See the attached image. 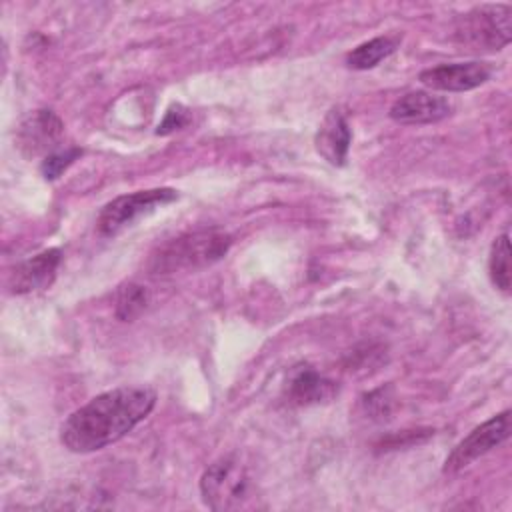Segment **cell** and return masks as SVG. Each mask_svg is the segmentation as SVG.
I'll list each match as a JSON object with an SVG mask.
<instances>
[{"label": "cell", "instance_id": "obj_2", "mask_svg": "<svg viewBox=\"0 0 512 512\" xmlns=\"http://www.w3.org/2000/svg\"><path fill=\"white\" fill-rule=\"evenodd\" d=\"M200 494L212 510H242L256 506L258 486L250 468L238 456H222L200 478Z\"/></svg>", "mask_w": 512, "mask_h": 512}, {"label": "cell", "instance_id": "obj_5", "mask_svg": "<svg viewBox=\"0 0 512 512\" xmlns=\"http://www.w3.org/2000/svg\"><path fill=\"white\" fill-rule=\"evenodd\" d=\"M178 198L176 190L172 188H152V190H138L132 194H124L108 202L100 216H98V232L102 236H114L138 218L174 202Z\"/></svg>", "mask_w": 512, "mask_h": 512}, {"label": "cell", "instance_id": "obj_7", "mask_svg": "<svg viewBox=\"0 0 512 512\" xmlns=\"http://www.w3.org/2000/svg\"><path fill=\"white\" fill-rule=\"evenodd\" d=\"M490 76L488 66L482 62H456L440 64L420 72V82L430 90L440 92H466L482 86Z\"/></svg>", "mask_w": 512, "mask_h": 512}, {"label": "cell", "instance_id": "obj_13", "mask_svg": "<svg viewBox=\"0 0 512 512\" xmlns=\"http://www.w3.org/2000/svg\"><path fill=\"white\" fill-rule=\"evenodd\" d=\"M398 46V38L390 36H378L372 38L360 46H356L352 52L346 56V64L354 70H368L380 64L384 58H388Z\"/></svg>", "mask_w": 512, "mask_h": 512}, {"label": "cell", "instance_id": "obj_6", "mask_svg": "<svg viewBox=\"0 0 512 512\" xmlns=\"http://www.w3.org/2000/svg\"><path fill=\"white\" fill-rule=\"evenodd\" d=\"M510 410H504L484 424L476 426L466 438H462L454 450L446 456L442 472L444 474H456L470 466L474 460L484 456L486 452L500 446L510 436Z\"/></svg>", "mask_w": 512, "mask_h": 512}, {"label": "cell", "instance_id": "obj_4", "mask_svg": "<svg viewBox=\"0 0 512 512\" xmlns=\"http://www.w3.org/2000/svg\"><path fill=\"white\" fill-rule=\"evenodd\" d=\"M456 42L472 50H502L512 40V8L508 4H482L456 20Z\"/></svg>", "mask_w": 512, "mask_h": 512}, {"label": "cell", "instance_id": "obj_11", "mask_svg": "<svg viewBox=\"0 0 512 512\" xmlns=\"http://www.w3.org/2000/svg\"><path fill=\"white\" fill-rule=\"evenodd\" d=\"M334 392V384L320 376L310 366H298L286 382V398L290 404L308 406L328 400Z\"/></svg>", "mask_w": 512, "mask_h": 512}, {"label": "cell", "instance_id": "obj_12", "mask_svg": "<svg viewBox=\"0 0 512 512\" xmlns=\"http://www.w3.org/2000/svg\"><path fill=\"white\" fill-rule=\"evenodd\" d=\"M62 128L64 126L54 112L36 110L20 126V132H18L20 146L30 154L46 150L58 140V136L62 134Z\"/></svg>", "mask_w": 512, "mask_h": 512}, {"label": "cell", "instance_id": "obj_9", "mask_svg": "<svg viewBox=\"0 0 512 512\" xmlns=\"http://www.w3.org/2000/svg\"><path fill=\"white\" fill-rule=\"evenodd\" d=\"M60 260H62L60 250L50 248V250H44V252L32 256L30 260L18 264L10 276L12 292L26 294V292L48 288L56 278Z\"/></svg>", "mask_w": 512, "mask_h": 512}, {"label": "cell", "instance_id": "obj_17", "mask_svg": "<svg viewBox=\"0 0 512 512\" xmlns=\"http://www.w3.org/2000/svg\"><path fill=\"white\" fill-rule=\"evenodd\" d=\"M186 122H188V114H186V110L182 108V106H172L168 112H166V116H164V120H162V124L158 126V134H170V132H174V130H178V128H182V126H186Z\"/></svg>", "mask_w": 512, "mask_h": 512}, {"label": "cell", "instance_id": "obj_1", "mask_svg": "<svg viewBox=\"0 0 512 512\" xmlns=\"http://www.w3.org/2000/svg\"><path fill=\"white\" fill-rule=\"evenodd\" d=\"M156 392L148 386H118L94 396L60 426V442L76 454L102 450L124 438L154 408Z\"/></svg>", "mask_w": 512, "mask_h": 512}, {"label": "cell", "instance_id": "obj_14", "mask_svg": "<svg viewBox=\"0 0 512 512\" xmlns=\"http://www.w3.org/2000/svg\"><path fill=\"white\" fill-rule=\"evenodd\" d=\"M488 270H490L492 284L502 292H510V234L508 232H502L500 236L494 238L490 248Z\"/></svg>", "mask_w": 512, "mask_h": 512}, {"label": "cell", "instance_id": "obj_16", "mask_svg": "<svg viewBox=\"0 0 512 512\" xmlns=\"http://www.w3.org/2000/svg\"><path fill=\"white\" fill-rule=\"evenodd\" d=\"M82 154V150L78 148H70V150H60V152H52L46 156V160L42 162V176L46 180H54L58 178L78 156Z\"/></svg>", "mask_w": 512, "mask_h": 512}, {"label": "cell", "instance_id": "obj_15", "mask_svg": "<svg viewBox=\"0 0 512 512\" xmlns=\"http://www.w3.org/2000/svg\"><path fill=\"white\" fill-rule=\"evenodd\" d=\"M148 304V292L140 284H124L116 294V316L124 322L134 320L144 312Z\"/></svg>", "mask_w": 512, "mask_h": 512}, {"label": "cell", "instance_id": "obj_8", "mask_svg": "<svg viewBox=\"0 0 512 512\" xmlns=\"http://www.w3.org/2000/svg\"><path fill=\"white\" fill-rule=\"evenodd\" d=\"M452 112V104L434 92L414 90L400 96L392 108L390 118L400 124H434Z\"/></svg>", "mask_w": 512, "mask_h": 512}, {"label": "cell", "instance_id": "obj_10", "mask_svg": "<svg viewBox=\"0 0 512 512\" xmlns=\"http://www.w3.org/2000/svg\"><path fill=\"white\" fill-rule=\"evenodd\" d=\"M350 142H352V130H350L344 110L332 108L324 116L318 132H316L318 154L324 160H328L332 166H342L348 158Z\"/></svg>", "mask_w": 512, "mask_h": 512}, {"label": "cell", "instance_id": "obj_3", "mask_svg": "<svg viewBox=\"0 0 512 512\" xmlns=\"http://www.w3.org/2000/svg\"><path fill=\"white\" fill-rule=\"evenodd\" d=\"M232 238L222 230H200L162 244L148 262L156 274L196 270L218 262L230 248Z\"/></svg>", "mask_w": 512, "mask_h": 512}]
</instances>
